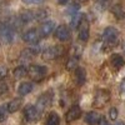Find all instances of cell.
I'll return each mask as SVG.
<instances>
[{"label":"cell","instance_id":"2","mask_svg":"<svg viewBox=\"0 0 125 125\" xmlns=\"http://www.w3.org/2000/svg\"><path fill=\"white\" fill-rule=\"evenodd\" d=\"M64 53V49H62L61 45H54L48 48L44 53H43V58L45 60H55L58 58H60Z\"/></svg>","mask_w":125,"mask_h":125},{"label":"cell","instance_id":"4","mask_svg":"<svg viewBox=\"0 0 125 125\" xmlns=\"http://www.w3.org/2000/svg\"><path fill=\"white\" fill-rule=\"evenodd\" d=\"M51 101H53V93H45V94H43L39 99H38V101H36V105H35V108H36V110L39 111V114L40 113H43L50 104H51Z\"/></svg>","mask_w":125,"mask_h":125},{"label":"cell","instance_id":"13","mask_svg":"<svg viewBox=\"0 0 125 125\" xmlns=\"http://www.w3.org/2000/svg\"><path fill=\"white\" fill-rule=\"evenodd\" d=\"M55 29V23L54 21H46L41 25L40 28V35L41 36H49Z\"/></svg>","mask_w":125,"mask_h":125},{"label":"cell","instance_id":"22","mask_svg":"<svg viewBox=\"0 0 125 125\" xmlns=\"http://www.w3.org/2000/svg\"><path fill=\"white\" fill-rule=\"evenodd\" d=\"M111 13L115 15L118 19H124L125 18V11L123 10V8L120 5H114L111 6Z\"/></svg>","mask_w":125,"mask_h":125},{"label":"cell","instance_id":"32","mask_svg":"<svg viewBox=\"0 0 125 125\" xmlns=\"http://www.w3.org/2000/svg\"><path fill=\"white\" fill-rule=\"evenodd\" d=\"M98 125H109V123H108V120H106L105 118H100Z\"/></svg>","mask_w":125,"mask_h":125},{"label":"cell","instance_id":"31","mask_svg":"<svg viewBox=\"0 0 125 125\" xmlns=\"http://www.w3.org/2000/svg\"><path fill=\"white\" fill-rule=\"evenodd\" d=\"M120 94H121L123 98H125V79L121 81V84H120Z\"/></svg>","mask_w":125,"mask_h":125},{"label":"cell","instance_id":"1","mask_svg":"<svg viewBox=\"0 0 125 125\" xmlns=\"http://www.w3.org/2000/svg\"><path fill=\"white\" fill-rule=\"evenodd\" d=\"M46 71L48 69L45 66H41V65H31L28 70V75L35 80V81H40V80H43L44 76L46 75Z\"/></svg>","mask_w":125,"mask_h":125},{"label":"cell","instance_id":"15","mask_svg":"<svg viewBox=\"0 0 125 125\" xmlns=\"http://www.w3.org/2000/svg\"><path fill=\"white\" fill-rule=\"evenodd\" d=\"M75 80H76V84L80 85V86L84 84L85 80H86V71H85V69L78 68L75 70Z\"/></svg>","mask_w":125,"mask_h":125},{"label":"cell","instance_id":"9","mask_svg":"<svg viewBox=\"0 0 125 125\" xmlns=\"http://www.w3.org/2000/svg\"><path fill=\"white\" fill-rule=\"evenodd\" d=\"M81 115V109L79 105H74V106H71L68 113H66V115H65V120L66 123H71V121H75L76 119H79Z\"/></svg>","mask_w":125,"mask_h":125},{"label":"cell","instance_id":"10","mask_svg":"<svg viewBox=\"0 0 125 125\" xmlns=\"http://www.w3.org/2000/svg\"><path fill=\"white\" fill-rule=\"evenodd\" d=\"M55 38L60 41H66L70 39V30L66 25H60L55 30Z\"/></svg>","mask_w":125,"mask_h":125},{"label":"cell","instance_id":"7","mask_svg":"<svg viewBox=\"0 0 125 125\" xmlns=\"http://www.w3.org/2000/svg\"><path fill=\"white\" fill-rule=\"evenodd\" d=\"M79 39L81 40V41H86L88 39H89V21H88V19L85 18V15H84V18H83V20H81V23L79 24Z\"/></svg>","mask_w":125,"mask_h":125},{"label":"cell","instance_id":"5","mask_svg":"<svg viewBox=\"0 0 125 125\" xmlns=\"http://www.w3.org/2000/svg\"><path fill=\"white\" fill-rule=\"evenodd\" d=\"M118 36H119V31L115 28H113V26L106 28L105 30H104V33H103V40L105 41L106 44H114V43H116Z\"/></svg>","mask_w":125,"mask_h":125},{"label":"cell","instance_id":"29","mask_svg":"<svg viewBox=\"0 0 125 125\" xmlns=\"http://www.w3.org/2000/svg\"><path fill=\"white\" fill-rule=\"evenodd\" d=\"M8 93V85L5 83H0V95H4Z\"/></svg>","mask_w":125,"mask_h":125},{"label":"cell","instance_id":"36","mask_svg":"<svg viewBox=\"0 0 125 125\" xmlns=\"http://www.w3.org/2000/svg\"><path fill=\"white\" fill-rule=\"evenodd\" d=\"M80 1H86V0H80Z\"/></svg>","mask_w":125,"mask_h":125},{"label":"cell","instance_id":"34","mask_svg":"<svg viewBox=\"0 0 125 125\" xmlns=\"http://www.w3.org/2000/svg\"><path fill=\"white\" fill-rule=\"evenodd\" d=\"M24 1H26V3H39L41 0H24Z\"/></svg>","mask_w":125,"mask_h":125},{"label":"cell","instance_id":"23","mask_svg":"<svg viewBox=\"0 0 125 125\" xmlns=\"http://www.w3.org/2000/svg\"><path fill=\"white\" fill-rule=\"evenodd\" d=\"M83 18H84V14H76V15H74L71 18V25H73V28H78L79 26V24L81 23V20H83Z\"/></svg>","mask_w":125,"mask_h":125},{"label":"cell","instance_id":"26","mask_svg":"<svg viewBox=\"0 0 125 125\" xmlns=\"http://www.w3.org/2000/svg\"><path fill=\"white\" fill-rule=\"evenodd\" d=\"M8 116V110H6V105L5 106H0V123L5 121Z\"/></svg>","mask_w":125,"mask_h":125},{"label":"cell","instance_id":"20","mask_svg":"<svg viewBox=\"0 0 125 125\" xmlns=\"http://www.w3.org/2000/svg\"><path fill=\"white\" fill-rule=\"evenodd\" d=\"M59 124H60V118L56 113H51L45 123V125H59Z\"/></svg>","mask_w":125,"mask_h":125},{"label":"cell","instance_id":"6","mask_svg":"<svg viewBox=\"0 0 125 125\" xmlns=\"http://www.w3.org/2000/svg\"><path fill=\"white\" fill-rule=\"evenodd\" d=\"M15 36V31L10 25H4L0 28V40L3 43H11Z\"/></svg>","mask_w":125,"mask_h":125},{"label":"cell","instance_id":"25","mask_svg":"<svg viewBox=\"0 0 125 125\" xmlns=\"http://www.w3.org/2000/svg\"><path fill=\"white\" fill-rule=\"evenodd\" d=\"M34 55H35V54H34V51L29 48V49H24V50L21 51V54H20V58H21V59H30V58H33Z\"/></svg>","mask_w":125,"mask_h":125},{"label":"cell","instance_id":"18","mask_svg":"<svg viewBox=\"0 0 125 125\" xmlns=\"http://www.w3.org/2000/svg\"><path fill=\"white\" fill-rule=\"evenodd\" d=\"M79 65V56L78 55H71V58L66 61V69L68 70H76Z\"/></svg>","mask_w":125,"mask_h":125},{"label":"cell","instance_id":"14","mask_svg":"<svg viewBox=\"0 0 125 125\" xmlns=\"http://www.w3.org/2000/svg\"><path fill=\"white\" fill-rule=\"evenodd\" d=\"M124 58L120 54H113L110 58V64L115 68V69H120L124 66Z\"/></svg>","mask_w":125,"mask_h":125},{"label":"cell","instance_id":"37","mask_svg":"<svg viewBox=\"0 0 125 125\" xmlns=\"http://www.w3.org/2000/svg\"><path fill=\"white\" fill-rule=\"evenodd\" d=\"M124 51H125V46H124Z\"/></svg>","mask_w":125,"mask_h":125},{"label":"cell","instance_id":"16","mask_svg":"<svg viewBox=\"0 0 125 125\" xmlns=\"http://www.w3.org/2000/svg\"><path fill=\"white\" fill-rule=\"evenodd\" d=\"M99 119H100V115H99L96 111H89L86 115H85V121L89 125H98Z\"/></svg>","mask_w":125,"mask_h":125},{"label":"cell","instance_id":"21","mask_svg":"<svg viewBox=\"0 0 125 125\" xmlns=\"http://www.w3.org/2000/svg\"><path fill=\"white\" fill-rule=\"evenodd\" d=\"M26 75H28V69H26L25 66L20 65V66L15 68V70H14V76H15L16 79L24 78V76H26Z\"/></svg>","mask_w":125,"mask_h":125},{"label":"cell","instance_id":"17","mask_svg":"<svg viewBox=\"0 0 125 125\" xmlns=\"http://www.w3.org/2000/svg\"><path fill=\"white\" fill-rule=\"evenodd\" d=\"M31 90H33V84H31V83H21L18 88V93H19V95H21V96L31 93Z\"/></svg>","mask_w":125,"mask_h":125},{"label":"cell","instance_id":"35","mask_svg":"<svg viewBox=\"0 0 125 125\" xmlns=\"http://www.w3.org/2000/svg\"><path fill=\"white\" fill-rule=\"evenodd\" d=\"M115 125H125V124H124V123H123V121H118V123H116V124H115Z\"/></svg>","mask_w":125,"mask_h":125},{"label":"cell","instance_id":"8","mask_svg":"<svg viewBox=\"0 0 125 125\" xmlns=\"http://www.w3.org/2000/svg\"><path fill=\"white\" fill-rule=\"evenodd\" d=\"M39 115H40V114H39V111L36 110L35 105H26V106H25V109H24V116H25L26 121L34 123V121L38 120Z\"/></svg>","mask_w":125,"mask_h":125},{"label":"cell","instance_id":"27","mask_svg":"<svg viewBox=\"0 0 125 125\" xmlns=\"http://www.w3.org/2000/svg\"><path fill=\"white\" fill-rule=\"evenodd\" d=\"M109 118H110L111 120H115V119L118 118V109H116V108H111V109L109 110Z\"/></svg>","mask_w":125,"mask_h":125},{"label":"cell","instance_id":"19","mask_svg":"<svg viewBox=\"0 0 125 125\" xmlns=\"http://www.w3.org/2000/svg\"><path fill=\"white\" fill-rule=\"evenodd\" d=\"M20 21L23 23H29L33 19H35V11H31V10H28V11H24L21 15H20Z\"/></svg>","mask_w":125,"mask_h":125},{"label":"cell","instance_id":"30","mask_svg":"<svg viewBox=\"0 0 125 125\" xmlns=\"http://www.w3.org/2000/svg\"><path fill=\"white\" fill-rule=\"evenodd\" d=\"M6 75H8V69L5 66H1L0 68V79H4Z\"/></svg>","mask_w":125,"mask_h":125},{"label":"cell","instance_id":"33","mask_svg":"<svg viewBox=\"0 0 125 125\" xmlns=\"http://www.w3.org/2000/svg\"><path fill=\"white\" fill-rule=\"evenodd\" d=\"M58 1H59V4H61V5H66L70 0H58Z\"/></svg>","mask_w":125,"mask_h":125},{"label":"cell","instance_id":"24","mask_svg":"<svg viewBox=\"0 0 125 125\" xmlns=\"http://www.w3.org/2000/svg\"><path fill=\"white\" fill-rule=\"evenodd\" d=\"M79 8H80V5H79L78 3H73V4H71V6L68 9V14H70V16L73 18L74 15H76V14H78Z\"/></svg>","mask_w":125,"mask_h":125},{"label":"cell","instance_id":"28","mask_svg":"<svg viewBox=\"0 0 125 125\" xmlns=\"http://www.w3.org/2000/svg\"><path fill=\"white\" fill-rule=\"evenodd\" d=\"M35 14H38V15H35V18L36 19H44V18H46L48 16V11L46 10H39V11H36Z\"/></svg>","mask_w":125,"mask_h":125},{"label":"cell","instance_id":"11","mask_svg":"<svg viewBox=\"0 0 125 125\" xmlns=\"http://www.w3.org/2000/svg\"><path fill=\"white\" fill-rule=\"evenodd\" d=\"M39 33L36 29H31V30H28L26 33L23 35V39L24 41H26V43L29 44H36L38 40H39Z\"/></svg>","mask_w":125,"mask_h":125},{"label":"cell","instance_id":"12","mask_svg":"<svg viewBox=\"0 0 125 125\" xmlns=\"http://www.w3.org/2000/svg\"><path fill=\"white\" fill-rule=\"evenodd\" d=\"M21 104H23V99L21 98H15L13 100H10L6 104V110L8 113H16L20 108H21Z\"/></svg>","mask_w":125,"mask_h":125},{"label":"cell","instance_id":"3","mask_svg":"<svg viewBox=\"0 0 125 125\" xmlns=\"http://www.w3.org/2000/svg\"><path fill=\"white\" fill-rule=\"evenodd\" d=\"M109 100H110V93H109V90L100 89L95 94V98H94V105H95L96 108H103Z\"/></svg>","mask_w":125,"mask_h":125}]
</instances>
